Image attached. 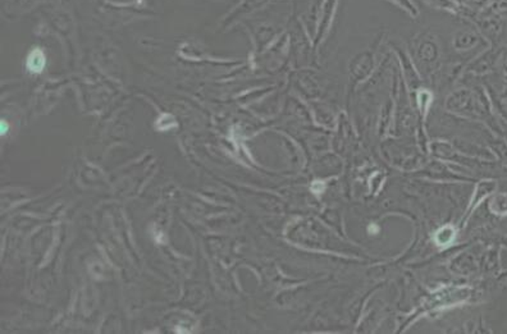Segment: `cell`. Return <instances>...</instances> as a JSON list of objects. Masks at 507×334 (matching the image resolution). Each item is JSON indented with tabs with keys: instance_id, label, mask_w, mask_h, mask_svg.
<instances>
[{
	"instance_id": "obj_3",
	"label": "cell",
	"mask_w": 507,
	"mask_h": 334,
	"mask_svg": "<svg viewBox=\"0 0 507 334\" xmlns=\"http://www.w3.org/2000/svg\"><path fill=\"white\" fill-rule=\"evenodd\" d=\"M496 187H497V184L494 181H483V182H481V184H478L477 190H475V196L473 199L472 205L477 206V204L481 203L484 197H487L488 195H491L492 192H494Z\"/></svg>"
},
{
	"instance_id": "obj_6",
	"label": "cell",
	"mask_w": 507,
	"mask_h": 334,
	"mask_svg": "<svg viewBox=\"0 0 507 334\" xmlns=\"http://www.w3.org/2000/svg\"><path fill=\"white\" fill-rule=\"evenodd\" d=\"M8 131H9V126H8L7 122H6L4 119H1V122H0V135L4 136L6 133H8Z\"/></svg>"
},
{
	"instance_id": "obj_5",
	"label": "cell",
	"mask_w": 507,
	"mask_h": 334,
	"mask_svg": "<svg viewBox=\"0 0 507 334\" xmlns=\"http://www.w3.org/2000/svg\"><path fill=\"white\" fill-rule=\"evenodd\" d=\"M455 236H456V232H455L454 228L450 227V226H446V227H443L435 233V243H438L440 246H447V245L454 241Z\"/></svg>"
},
{
	"instance_id": "obj_1",
	"label": "cell",
	"mask_w": 507,
	"mask_h": 334,
	"mask_svg": "<svg viewBox=\"0 0 507 334\" xmlns=\"http://www.w3.org/2000/svg\"><path fill=\"white\" fill-rule=\"evenodd\" d=\"M470 297L469 289H445L430 296L427 308H443L454 306L456 304L467 301Z\"/></svg>"
},
{
	"instance_id": "obj_2",
	"label": "cell",
	"mask_w": 507,
	"mask_h": 334,
	"mask_svg": "<svg viewBox=\"0 0 507 334\" xmlns=\"http://www.w3.org/2000/svg\"><path fill=\"white\" fill-rule=\"evenodd\" d=\"M27 69L33 74H39L44 71L46 66V58L44 52L40 48H33L28 54L26 60Z\"/></svg>"
},
{
	"instance_id": "obj_7",
	"label": "cell",
	"mask_w": 507,
	"mask_h": 334,
	"mask_svg": "<svg viewBox=\"0 0 507 334\" xmlns=\"http://www.w3.org/2000/svg\"><path fill=\"white\" fill-rule=\"evenodd\" d=\"M311 190L316 192V194H321L323 190H324V184L322 182H314L313 186H311Z\"/></svg>"
},
{
	"instance_id": "obj_4",
	"label": "cell",
	"mask_w": 507,
	"mask_h": 334,
	"mask_svg": "<svg viewBox=\"0 0 507 334\" xmlns=\"http://www.w3.org/2000/svg\"><path fill=\"white\" fill-rule=\"evenodd\" d=\"M489 210L494 213V216H507V194H500L496 195L491 201Z\"/></svg>"
}]
</instances>
